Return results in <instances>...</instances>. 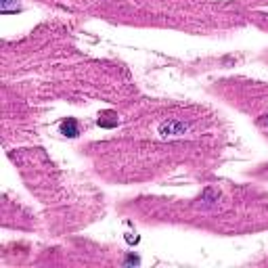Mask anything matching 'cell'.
<instances>
[{
  "mask_svg": "<svg viewBox=\"0 0 268 268\" xmlns=\"http://www.w3.org/2000/svg\"><path fill=\"white\" fill-rule=\"evenodd\" d=\"M61 132L65 134V137H78V134H80V128H78V124H75V120L67 118V120L61 124Z\"/></svg>",
  "mask_w": 268,
  "mask_h": 268,
  "instance_id": "cell-1",
  "label": "cell"
}]
</instances>
